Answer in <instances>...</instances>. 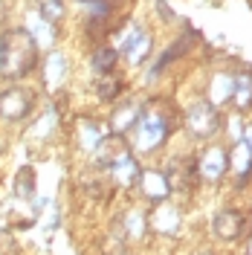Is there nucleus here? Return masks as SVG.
Instances as JSON below:
<instances>
[{"mask_svg": "<svg viewBox=\"0 0 252 255\" xmlns=\"http://www.w3.org/2000/svg\"><path fill=\"white\" fill-rule=\"evenodd\" d=\"M38 61V41L29 29H6L0 35V76L23 79Z\"/></svg>", "mask_w": 252, "mask_h": 255, "instance_id": "obj_1", "label": "nucleus"}, {"mask_svg": "<svg viewBox=\"0 0 252 255\" xmlns=\"http://www.w3.org/2000/svg\"><path fill=\"white\" fill-rule=\"evenodd\" d=\"M168 128H171V122H168V111L162 102L145 105L136 113V151H142V154L157 151L168 133Z\"/></svg>", "mask_w": 252, "mask_h": 255, "instance_id": "obj_2", "label": "nucleus"}, {"mask_svg": "<svg viewBox=\"0 0 252 255\" xmlns=\"http://www.w3.org/2000/svg\"><path fill=\"white\" fill-rule=\"evenodd\" d=\"M186 125H189V130L197 139H209V136L218 133V128H221L218 108H215L212 102H197V105H191L189 113H186Z\"/></svg>", "mask_w": 252, "mask_h": 255, "instance_id": "obj_3", "label": "nucleus"}, {"mask_svg": "<svg viewBox=\"0 0 252 255\" xmlns=\"http://www.w3.org/2000/svg\"><path fill=\"white\" fill-rule=\"evenodd\" d=\"M32 105H35V99H32L29 90H23V87H9V90L0 93V119H6V122H20V119L32 111Z\"/></svg>", "mask_w": 252, "mask_h": 255, "instance_id": "obj_4", "label": "nucleus"}, {"mask_svg": "<svg viewBox=\"0 0 252 255\" xmlns=\"http://www.w3.org/2000/svg\"><path fill=\"white\" fill-rule=\"evenodd\" d=\"M136 183H139L142 194H145L148 200H154V203L165 200V197H168V191H171V183H168L165 171H154V168L139 171V174H136Z\"/></svg>", "mask_w": 252, "mask_h": 255, "instance_id": "obj_5", "label": "nucleus"}, {"mask_svg": "<svg viewBox=\"0 0 252 255\" xmlns=\"http://www.w3.org/2000/svg\"><path fill=\"white\" fill-rule=\"evenodd\" d=\"M247 229V221L238 209H223L221 215L215 218V235L221 241H238Z\"/></svg>", "mask_w": 252, "mask_h": 255, "instance_id": "obj_6", "label": "nucleus"}, {"mask_svg": "<svg viewBox=\"0 0 252 255\" xmlns=\"http://www.w3.org/2000/svg\"><path fill=\"white\" fill-rule=\"evenodd\" d=\"M194 171H197V162L194 159H174L171 165L165 168V177L171 183V189H180V191H191L194 186Z\"/></svg>", "mask_w": 252, "mask_h": 255, "instance_id": "obj_7", "label": "nucleus"}, {"mask_svg": "<svg viewBox=\"0 0 252 255\" xmlns=\"http://www.w3.org/2000/svg\"><path fill=\"white\" fill-rule=\"evenodd\" d=\"M108 165L113 168V177H116V183H119V186H125V189H127V186H133V183H136L139 168H136V162H133V157H130V151H127V148H125V151H119Z\"/></svg>", "mask_w": 252, "mask_h": 255, "instance_id": "obj_8", "label": "nucleus"}, {"mask_svg": "<svg viewBox=\"0 0 252 255\" xmlns=\"http://www.w3.org/2000/svg\"><path fill=\"white\" fill-rule=\"evenodd\" d=\"M226 168H229V162H226V154H223V148H209L200 159V165H197V171L206 177V180H221L226 174Z\"/></svg>", "mask_w": 252, "mask_h": 255, "instance_id": "obj_9", "label": "nucleus"}, {"mask_svg": "<svg viewBox=\"0 0 252 255\" xmlns=\"http://www.w3.org/2000/svg\"><path fill=\"white\" fill-rule=\"evenodd\" d=\"M122 49H125V55H127V58H130L133 64L145 61V58H148V52H151V32L133 29V32H130V35L125 38Z\"/></svg>", "mask_w": 252, "mask_h": 255, "instance_id": "obj_10", "label": "nucleus"}, {"mask_svg": "<svg viewBox=\"0 0 252 255\" xmlns=\"http://www.w3.org/2000/svg\"><path fill=\"white\" fill-rule=\"evenodd\" d=\"M232 102L241 111H247L252 105V73H247V70L232 73Z\"/></svg>", "mask_w": 252, "mask_h": 255, "instance_id": "obj_11", "label": "nucleus"}, {"mask_svg": "<svg viewBox=\"0 0 252 255\" xmlns=\"http://www.w3.org/2000/svg\"><path fill=\"white\" fill-rule=\"evenodd\" d=\"M64 76H67V61H64V55L52 52V55H49V61H47V76H44L47 87H49V90H55V87L64 81Z\"/></svg>", "mask_w": 252, "mask_h": 255, "instance_id": "obj_12", "label": "nucleus"}, {"mask_svg": "<svg viewBox=\"0 0 252 255\" xmlns=\"http://www.w3.org/2000/svg\"><path fill=\"white\" fill-rule=\"evenodd\" d=\"M226 99H232V73L215 76L212 87H209V102H212V105H221Z\"/></svg>", "mask_w": 252, "mask_h": 255, "instance_id": "obj_13", "label": "nucleus"}, {"mask_svg": "<svg viewBox=\"0 0 252 255\" xmlns=\"http://www.w3.org/2000/svg\"><path fill=\"white\" fill-rule=\"evenodd\" d=\"M32 194H35V171H32V165H23L15 174V197L29 200Z\"/></svg>", "mask_w": 252, "mask_h": 255, "instance_id": "obj_14", "label": "nucleus"}, {"mask_svg": "<svg viewBox=\"0 0 252 255\" xmlns=\"http://www.w3.org/2000/svg\"><path fill=\"white\" fill-rule=\"evenodd\" d=\"M154 226H157V232H162V235H174L177 226H180V215H177V209L162 206L157 215H154Z\"/></svg>", "mask_w": 252, "mask_h": 255, "instance_id": "obj_15", "label": "nucleus"}, {"mask_svg": "<svg viewBox=\"0 0 252 255\" xmlns=\"http://www.w3.org/2000/svg\"><path fill=\"white\" fill-rule=\"evenodd\" d=\"M116 61H119V52L111 47H102L93 52V67L96 73L102 76V73H113V67H116Z\"/></svg>", "mask_w": 252, "mask_h": 255, "instance_id": "obj_16", "label": "nucleus"}, {"mask_svg": "<svg viewBox=\"0 0 252 255\" xmlns=\"http://www.w3.org/2000/svg\"><path fill=\"white\" fill-rule=\"evenodd\" d=\"M229 168H232L238 177H247L252 171V154H250V148H247L244 142L232 151V165H229Z\"/></svg>", "mask_w": 252, "mask_h": 255, "instance_id": "obj_17", "label": "nucleus"}, {"mask_svg": "<svg viewBox=\"0 0 252 255\" xmlns=\"http://www.w3.org/2000/svg\"><path fill=\"white\" fill-rule=\"evenodd\" d=\"M102 139H105V133H102V128L96 125V122H81V145L87 151H96Z\"/></svg>", "mask_w": 252, "mask_h": 255, "instance_id": "obj_18", "label": "nucleus"}, {"mask_svg": "<svg viewBox=\"0 0 252 255\" xmlns=\"http://www.w3.org/2000/svg\"><path fill=\"white\" fill-rule=\"evenodd\" d=\"M119 90H122V81L116 79L113 73H102V76H99V96H102L105 102L116 99V96H119Z\"/></svg>", "mask_w": 252, "mask_h": 255, "instance_id": "obj_19", "label": "nucleus"}, {"mask_svg": "<svg viewBox=\"0 0 252 255\" xmlns=\"http://www.w3.org/2000/svg\"><path fill=\"white\" fill-rule=\"evenodd\" d=\"M145 226H148V223H145V215H142L139 209H133L125 218V232L130 238H142V235H145Z\"/></svg>", "mask_w": 252, "mask_h": 255, "instance_id": "obj_20", "label": "nucleus"}, {"mask_svg": "<svg viewBox=\"0 0 252 255\" xmlns=\"http://www.w3.org/2000/svg\"><path fill=\"white\" fill-rule=\"evenodd\" d=\"M61 15H64V3L61 0H44V3H41V17H44L47 23L61 20Z\"/></svg>", "mask_w": 252, "mask_h": 255, "instance_id": "obj_21", "label": "nucleus"}, {"mask_svg": "<svg viewBox=\"0 0 252 255\" xmlns=\"http://www.w3.org/2000/svg\"><path fill=\"white\" fill-rule=\"evenodd\" d=\"M136 108H125V111L122 113H116V116H113V128H116V130H119V133H122V130H127V128L133 125V119H130V116H136Z\"/></svg>", "mask_w": 252, "mask_h": 255, "instance_id": "obj_22", "label": "nucleus"}, {"mask_svg": "<svg viewBox=\"0 0 252 255\" xmlns=\"http://www.w3.org/2000/svg\"><path fill=\"white\" fill-rule=\"evenodd\" d=\"M0 255H17V241L9 229H0Z\"/></svg>", "mask_w": 252, "mask_h": 255, "instance_id": "obj_23", "label": "nucleus"}, {"mask_svg": "<svg viewBox=\"0 0 252 255\" xmlns=\"http://www.w3.org/2000/svg\"><path fill=\"white\" fill-rule=\"evenodd\" d=\"M244 145L250 148V154H252V125L247 128V130H244Z\"/></svg>", "mask_w": 252, "mask_h": 255, "instance_id": "obj_24", "label": "nucleus"}, {"mask_svg": "<svg viewBox=\"0 0 252 255\" xmlns=\"http://www.w3.org/2000/svg\"><path fill=\"white\" fill-rule=\"evenodd\" d=\"M3 148H6V142H3V136H0V154H3Z\"/></svg>", "mask_w": 252, "mask_h": 255, "instance_id": "obj_25", "label": "nucleus"}, {"mask_svg": "<svg viewBox=\"0 0 252 255\" xmlns=\"http://www.w3.org/2000/svg\"><path fill=\"white\" fill-rule=\"evenodd\" d=\"M250 255H252V241H250Z\"/></svg>", "mask_w": 252, "mask_h": 255, "instance_id": "obj_26", "label": "nucleus"}, {"mask_svg": "<svg viewBox=\"0 0 252 255\" xmlns=\"http://www.w3.org/2000/svg\"><path fill=\"white\" fill-rule=\"evenodd\" d=\"M203 255H212V253H203Z\"/></svg>", "mask_w": 252, "mask_h": 255, "instance_id": "obj_27", "label": "nucleus"}]
</instances>
